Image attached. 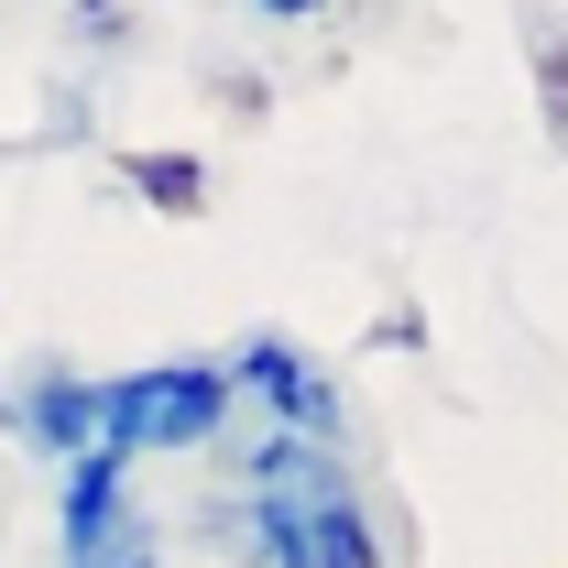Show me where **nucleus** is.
<instances>
[{
    "mask_svg": "<svg viewBox=\"0 0 568 568\" xmlns=\"http://www.w3.org/2000/svg\"><path fill=\"white\" fill-rule=\"evenodd\" d=\"M153 568H164V558H153Z\"/></svg>",
    "mask_w": 568,
    "mask_h": 568,
    "instance_id": "obj_9",
    "label": "nucleus"
},
{
    "mask_svg": "<svg viewBox=\"0 0 568 568\" xmlns=\"http://www.w3.org/2000/svg\"><path fill=\"white\" fill-rule=\"evenodd\" d=\"M525 67H536V99H547V142H568V11H525Z\"/></svg>",
    "mask_w": 568,
    "mask_h": 568,
    "instance_id": "obj_7",
    "label": "nucleus"
},
{
    "mask_svg": "<svg viewBox=\"0 0 568 568\" xmlns=\"http://www.w3.org/2000/svg\"><path fill=\"white\" fill-rule=\"evenodd\" d=\"M306 568H383V536H372V514H361L351 481L306 503Z\"/></svg>",
    "mask_w": 568,
    "mask_h": 568,
    "instance_id": "obj_5",
    "label": "nucleus"
},
{
    "mask_svg": "<svg viewBox=\"0 0 568 568\" xmlns=\"http://www.w3.org/2000/svg\"><path fill=\"white\" fill-rule=\"evenodd\" d=\"M164 547H153V525L132 514V493H121V459H67V568H153Z\"/></svg>",
    "mask_w": 568,
    "mask_h": 568,
    "instance_id": "obj_3",
    "label": "nucleus"
},
{
    "mask_svg": "<svg viewBox=\"0 0 568 568\" xmlns=\"http://www.w3.org/2000/svg\"><path fill=\"white\" fill-rule=\"evenodd\" d=\"M252 11H274V22H306V11H328V0H252Z\"/></svg>",
    "mask_w": 568,
    "mask_h": 568,
    "instance_id": "obj_8",
    "label": "nucleus"
},
{
    "mask_svg": "<svg viewBox=\"0 0 568 568\" xmlns=\"http://www.w3.org/2000/svg\"><path fill=\"white\" fill-rule=\"evenodd\" d=\"M230 394H263V416H274V426L317 437V448H339V383L295 351L284 328H252V339L230 351Z\"/></svg>",
    "mask_w": 568,
    "mask_h": 568,
    "instance_id": "obj_2",
    "label": "nucleus"
},
{
    "mask_svg": "<svg viewBox=\"0 0 568 568\" xmlns=\"http://www.w3.org/2000/svg\"><path fill=\"white\" fill-rule=\"evenodd\" d=\"M230 416V361H142L99 383V459H142V448H209Z\"/></svg>",
    "mask_w": 568,
    "mask_h": 568,
    "instance_id": "obj_1",
    "label": "nucleus"
},
{
    "mask_svg": "<svg viewBox=\"0 0 568 568\" xmlns=\"http://www.w3.org/2000/svg\"><path fill=\"white\" fill-rule=\"evenodd\" d=\"M121 175L142 186V209H164V219L209 209V164H197V153H121Z\"/></svg>",
    "mask_w": 568,
    "mask_h": 568,
    "instance_id": "obj_6",
    "label": "nucleus"
},
{
    "mask_svg": "<svg viewBox=\"0 0 568 568\" xmlns=\"http://www.w3.org/2000/svg\"><path fill=\"white\" fill-rule=\"evenodd\" d=\"M0 426H11L33 459H88V448H99V383L67 372V361H44L22 394L0 383Z\"/></svg>",
    "mask_w": 568,
    "mask_h": 568,
    "instance_id": "obj_4",
    "label": "nucleus"
}]
</instances>
